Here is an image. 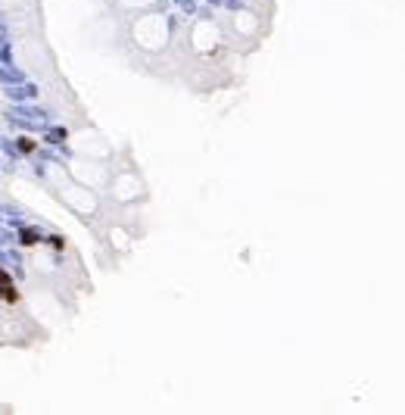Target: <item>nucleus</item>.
<instances>
[{
  "label": "nucleus",
  "mask_w": 405,
  "mask_h": 415,
  "mask_svg": "<svg viewBox=\"0 0 405 415\" xmlns=\"http://www.w3.org/2000/svg\"><path fill=\"white\" fill-rule=\"evenodd\" d=\"M0 25H4V16H0Z\"/></svg>",
  "instance_id": "obj_9"
},
{
  "label": "nucleus",
  "mask_w": 405,
  "mask_h": 415,
  "mask_svg": "<svg viewBox=\"0 0 405 415\" xmlns=\"http://www.w3.org/2000/svg\"><path fill=\"white\" fill-rule=\"evenodd\" d=\"M7 97H10V100H34V97H37V85H31L28 78H25V82H19L16 88H13V85H7Z\"/></svg>",
  "instance_id": "obj_2"
},
{
  "label": "nucleus",
  "mask_w": 405,
  "mask_h": 415,
  "mask_svg": "<svg viewBox=\"0 0 405 415\" xmlns=\"http://www.w3.org/2000/svg\"><path fill=\"white\" fill-rule=\"evenodd\" d=\"M0 82H7V85H19V82H25V72H22V69H16V63H13V66H0Z\"/></svg>",
  "instance_id": "obj_4"
},
{
  "label": "nucleus",
  "mask_w": 405,
  "mask_h": 415,
  "mask_svg": "<svg viewBox=\"0 0 405 415\" xmlns=\"http://www.w3.org/2000/svg\"><path fill=\"white\" fill-rule=\"evenodd\" d=\"M16 116L44 125V122H47V109H40V106H34V103H25V100H16Z\"/></svg>",
  "instance_id": "obj_1"
},
{
  "label": "nucleus",
  "mask_w": 405,
  "mask_h": 415,
  "mask_svg": "<svg viewBox=\"0 0 405 415\" xmlns=\"http://www.w3.org/2000/svg\"><path fill=\"white\" fill-rule=\"evenodd\" d=\"M66 137H69V131H66L63 125H50V128H44V141H47V144H66Z\"/></svg>",
  "instance_id": "obj_5"
},
{
  "label": "nucleus",
  "mask_w": 405,
  "mask_h": 415,
  "mask_svg": "<svg viewBox=\"0 0 405 415\" xmlns=\"http://www.w3.org/2000/svg\"><path fill=\"white\" fill-rule=\"evenodd\" d=\"M16 60H13V47H10V41L7 44H0V66H13Z\"/></svg>",
  "instance_id": "obj_6"
},
{
  "label": "nucleus",
  "mask_w": 405,
  "mask_h": 415,
  "mask_svg": "<svg viewBox=\"0 0 405 415\" xmlns=\"http://www.w3.org/2000/svg\"><path fill=\"white\" fill-rule=\"evenodd\" d=\"M44 238H47V234L40 231V228H34V225H28V228H25V225H19V244L31 247V244H40Z\"/></svg>",
  "instance_id": "obj_3"
},
{
  "label": "nucleus",
  "mask_w": 405,
  "mask_h": 415,
  "mask_svg": "<svg viewBox=\"0 0 405 415\" xmlns=\"http://www.w3.org/2000/svg\"><path fill=\"white\" fill-rule=\"evenodd\" d=\"M225 7H231V10H243V0H221Z\"/></svg>",
  "instance_id": "obj_7"
},
{
  "label": "nucleus",
  "mask_w": 405,
  "mask_h": 415,
  "mask_svg": "<svg viewBox=\"0 0 405 415\" xmlns=\"http://www.w3.org/2000/svg\"><path fill=\"white\" fill-rule=\"evenodd\" d=\"M206 4H209V7H221V0H206Z\"/></svg>",
  "instance_id": "obj_8"
}]
</instances>
